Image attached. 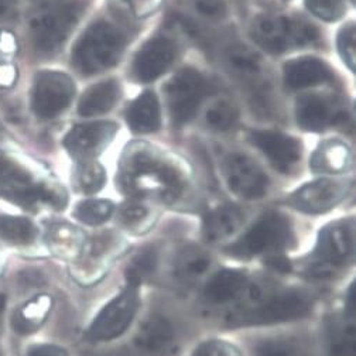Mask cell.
<instances>
[{"instance_id":"obj_16","label":"cell","mask_w":356,"mask_h":356,"mask_svg":"<svg viewBox=\"0 0 356 356\" xmlns=\"http://www.w3.org/2000/svg\"><path fill=\"white\" fill-rule=\"evenodd\" d=\"M174 42L163 35L149 40L133 63V74L140 82H150L163 75L174 63Z\"/></svg>"},{"instance_id":"obj_2","label":"cell","mask_w":356,"mask_h":356,"mask_svg":"<svg viewBox=\"0 0 356 356\" xmlns=\"http://www.w3.org/2000/svg\"><path fill=\"white\" fill-rule=\"evenodd\" d=\"M0 194L29 209L42 205L60 209L67 201L63 190L37 183L23 164L3 152H0Z\"/></svg>"},{"instance_id":"obj_10","label":"cell","mask_w":356,"mask_h":356,"mask_svg":"<svg viewBox=\"0 0 356 356\" xmlns=\"http://www.w3.org/2000/svg\"><path fill=\"white\" fill-rule=\"evenodd\" d=\"M208 92L204 75L194 68H183L167 83L165 94L171 119L175 124L190 122Z\"/></svg>"},{"instance_id":"obj_42","label":"cell","mask_w":356,"mask_h":356,"mask_svg":"<svg viewBox=\"0 0 356 356\" xmlns=\"http://www.w3.org/2000/svg\"><path fill=\"white\" fill-rule=\"evenodd\" d=\"M131 12L138 17H146L157 10L161 0H127Z\"/></svg>"},{"instance_id":"obj_31","label":"cell","mask_w":356,"mask_h":356,"mask_svg":"<svg viewBox=\"0 0 356 356\" xmlns=\"http://www.w3.org/2000/svg\"><path fill=\"white\" fill-rule=\"evenodd\" d=\"M229 68L242 79L259 81L264 75V65L260 57L246 46H232L227 51Z\"/></svg>"},{"instance_id":"obj_1","label":"cell","mask_w":356,"mask_h":356,"mask_svg":"<svg viewBox=\"0 0 356 356\" xmlns=\"http://www.w3.org/2000/svg\"><path fill=\"white\" fill-rule=\"evenodd\" d=\"M355 254V225L352 219L335 220L324 227L304 260L305 273L316 279H331L348 266Z\"/></svg>"},{"instance_id":"obj_15","label":"cell","mask_w":356,"mask_h":356,"mask_svg":"<svg viewBox=\"0 0 356 356\" xmlns=\"http://www.w3.org/2000/svg\"><path fill=\"white\" fill-rule=\"evenodd\" d=\"M124 243L120 236L105 232L86 242L81 252V261L76 263L78 277L97 280L104 276L115 257L123 252Z\"/></svg>"},{"instance_id":"obj_3","label":"cell","mask_w":356,"mask_h":356,"mask_svg":"<svg viewBox=\"0 0 356 356\" xmlns=\"http://www.w3.org/2000/svg\"><path fill=\"white\" fill-rule=\"evenodd\" d=\"M123 49V34L108 22H97L86 29L75 44L72 64L82 75H95L113 67Z\"/></svg>"},{"instance_id":"obj_5","label":"cell","mask_w":356,"mask_h":356,"mask_svg":"<svg viewBox=\"0 0 356 356\" xmlns=\"http://www.w3.org/2000/svg\"><path fill=\"white\" fill-rule=\"evenodd\" d=\"M122 180L127 190L136 193H160L175 195L181 183L178 177L157 154L150 150L136 149L127 153L122 164Z\"/></svg>"},{"instance_id":"obj_27","label":"cell","mask_w":356,"mask_h":356,"mask_svg":"<svg viewBox=\"0 0 356 356\" xmlns=\"http://www.w3.org/2000/svg\"><path fill=\"white\" fill-rule=\"evenodd\" d=\"M53 301L49 296H37L23 304L13 317V325L20 334L35 331L47 320Z\"/></svg>"},{"instance_id":"obj_14","label":"cell","mask_w":356,"mask_h":356,"mask_svg":"<svg viewBox=\"0 0 356 356\" xmlns=\"http://www.w3.org/2000/svg\"><path fill=\"white\" fill-rule=\"evenodd\" d=\"M118 126L112 122L76 124L64 139V146L78 160L88 161L99 156L113 140Z\"/></svg>"},{"instance_id":"obj_35","label":"cell","mask_w":356,"mask_h":356,"mask_svg":"<svg viewBox=\"0 0 356 356\" xmlns=\"http://www.w3.org/2000/svg\"><path fill=\"white\" fill-rule=\"evenodd\" d=\"M238 115V108L232 102L220 99L208 108L205 122L213 130L225 131L236 123Z\"/></svg>"},{"instance_id":"obj_17","label":"cell","mask_w":356,"mask_h":356,"mask_svg":"<svg viewBox=\"0 0 356 356\" xmlns=\"http://www.w3.org/2000/svg\"><path fill=\"white\" fill-rule=\"evenodd\" d=\"M252 142L282 172L291 171L301 159L300 143L283 133L270 130L253 131Z\"/></svg>"},{"instance_id":"obj_26","label":"cell","mask_w":356,"mask_h":356,"mask_svg":"<svg viewBox=\"0 0 356 356\" xmlns=\"http://www.w3.org/2000/svg\"><path fill=\"white\" fill-rule=\"evenodd\" d=\"M352 164L349 147L339 140H330L316 150L311 159V168L314 172L338 174L346 171Z\"/></svg>"},{"instance_id":"obj_32","label":"cell","mask_w":356,"mask_h":356,"mask_svg":"<svg viewBox=\"0 0 356 356\" xmlns=\"http://www.w3.org/2000/svg\"><path fill=\"white\" fill-rule=\"evenodd\" d=\"M115 207L106 200H88L79 202L74 209V216L79 222L89 227H98L105 224L112 216Z\"/></svg>"},{"instance_id":"obj_41","label":"cell","mask_w":356,"mask_h":356,"mask_svg":"<svg viewBox=\"0 0 356 356\" xmlns=\"http://www.w3.org/2000/svg\"><path fill=\"white\" fill-rule=\"evenodd\" d=\"M195 9L207 19L219 20L227 16V5L224 0H193Z\"/></svg>"},{"instance_id":"obj_46","label":"cell","mask_w":356,"mask_h":356,"mask_svg":"<svg viewBox=\"0 0 356 356\" xmlns=\"http://www.w3.org/2000/svg\"><path fill=\"white\" fill-rule=\"evenodd\" d=\"M5 311H6V296L0 293V324H2Z\"/></svg>"},{"instance_id":"obj_29","label":"cell","mask_w":356,"mask_h":356,"mask_svg":"<svg viewBox=\"0 0 356 356\" xmlns=\"http://www.w3.org/2000/svg\"><path fill=\"white\" fill-rule=\"evenodd\" d=\"M38 231L24 216L0 215V239L13 246H30L35 242Z\"/></svg>"},{"instance_id":"obj_36","label":"cell","mask_w":356,"mask_h":356,"mask_svg":"<svg viewBox=\"0 0 356 356\" xmlns=\"http://www.w3.org/2000/svg\"><path fill=\"white\" fill-rule=\"evenodd\" d=\"M157 269V253L153 249H146L136 254L126 269V280L143 284Z\"/></svg>"},{"instance_id":"obj_13","label":"cell","mask_w":356,"mask_h":356,"mask_svg":"<svg viewBox=\"0 0 356 356\" xmlns=\"http://www.w3.org/2000/svg\"><path fill=\"white\" fill-rule=\"evenodd\" d=\"M228 188L243 200H259L266 195L269 178L261 167L249 156L234 153L227 157L224 164Z\"/></svg>"},{"instance_id":"obj_40","label":"cell","mask_w":356,"mask_h":356,"mask_svg":"<svg viewBox=\"0 0 356 356\" xmlns=\"http://www.w3.org/2000/svg\"><path fill=\"white\" fill-rule=\"evenodd\" d=\"M256 356H298V353L282 339H266L257 345Z\"/></svg>"},{"instance_id":"obj_48","label":"cell","mask_w":356,"mask_h":356,"mask_svg":"<svg viewBox=\"0 0 356 356\" xmlns=\"http://www.w3.org/2000/svg\"><path fill=\"white\" fill-rule=\"evenodd\" d=\"M46 2H49V0H46Z\"/></svg>"},{"instance_id":"obj_7","label":"cell","mask_w":356,"mask_h":356,"mask_svg":"<svg viewBox=\"0 0 356 356\" xmlns=\"http://www.w3.org/2000/svg\"><path fill=\"white\" fill-rule=\"evenodd\" d=\"M291 242L293 229L289 219L279 212H267L228 248V253L243 260L260 256L272 257L286 250Z\"/></svg>"},{"instance_id":"obj_21","label":"cell","mask_w":356,"mask_h":356,"mask_svg":"<svg viewBox=\"0 0 356 356\" xmlns=\"http://www.w3.org/2000/svg\"><path fill=\"white\" fill-rule=\"evenodd\" d=\"M332 79L330 67L314 57H302L284 65V81L291 89L316 86Z\"/></svg>"},{"instance_id":"obj_44","label":"cell","mask_w":356,"mask_h":356,"mask_svg":"<svg viewBox=\"0 0 356 356\" xmlns=\"http://www.w3.org/2000/svg\"><path fill=\"white\" fill-rule=\"evenodd\" d=\"M16 79V70L12 65L0 63V86H10Z\"/></svg>"},{"instance_id":"obj_8","label":"cell","mask_w":356,"mask_h":356,"mask_svg":"<svg viewBox=\"0 0 356 356\" xmlns=\"http://www.w3.org/2000/svg\"><path fill=\"white\" fill-rule=\"evenodd\" d=\"M250 33L261 49L273 54L314 44L320 38V31L311 23L277 15L257 17L252 23Z\"/></svg>"},{"instance_id":"obj_43","label":"cell","mask_w":356,"mask_h":356,"mask_svg":"<svg viewBox=\"0 0 356 356\" xmlns=\"http://www.w3.org/2000/svg\"><path fill=\"white\" fill-rule=\"evenodd\" d=\"M27 356H68L67 350L58 345L40 343L29 349Z\"/></svg>"},{"instance_id":"obj_37","label":"cell","mask_w":356,"mask_h":356,"mask_svg":"<svg viewBox=\"0 0 356 356\" xmlns=\"http://www.w3.org/2000/svg\"><path fill=\"white\" fill-rule=\"evenodd\" d=\"M308 10L325 22H335L345 13L343 0H307Z\"/></svg>"},{"instance_id":"obj_23","label":"cell","mask_w":356,"mask_h":356,"mask_svg":"<svg viewBox=\"0 0 356 356\" xmlns=\"http://www.w3.org/2000/svg\"><path fill=\"white\" fill-rule=\"evenodd\" d=\"M46 241L50 250L63 259H78L85 243V235L67 222H54L47 229Z\"/></svg>"},{"instance_id":"obj_30","label":"cell","mask_w":356,"mask_h":356,"mask_svg":"<svg viewBox=\"0 0 356 356\" xmlns=\"http://www.w3.org/2000/svg\"><path fill=\"white\" fill-rule=\"evenodd\" d=\"M330 349L332 356H355V311L343 308L330 334Z\"/></svg>"},{"instance_id":"obj_20","label":"cell","mask_w":356,"mask_h":356,"mask_svg":"<svg viewBox=\"0 0 356 356\" xmlns=\"http://www.w3.org/2000/svg\"><path fill=\"white\" fill-rule=\"evenodd\" d=\"M248 284L249 279L245 272L224 267L207 280L202 296L209 304L225 305L235 301L248 289Z\"/></svg>"},{"instance_id":"obj_22","label":"cell","mask_w":356,"mask_h":356,"mask_svg":"<svg viewBox=\"0 0 356 356\" xmlns=\"http://www.w3.org/2000/svg\"><path fill=\"white\" fill-rule=\"evenodd\" d=\"M243 224V213L234 205H222L207 213L202 234L207 242L218 243L232 238Z\"/></svg>"},{"instance_id":"obj_4","label":"cell","mask_w":356,"mask_h":356,"mask_svg":"<svg viewBox=\"0 0 356 356\" xmlns=\"http://www.w3.org/2000/svg\"><path fill=\"white\" fill-rule=\"evenodd\" d=\"M142 307V284L126 280L89 324L85 338L91 342H112L124 335L138 318Z\"/></svg>"},{"instance_id":"obj_18","label":"cell","mask_w":356,"mask_h":356,"mask_svg":"<svg viewBox=\"0 0 356 356\" xmlns=\"http://www.w3.org/2000/svg\"><path fill=\"white\" fill-rule=\"evenodd\" d=\"M175 345L174 327L160 314L145 318L135 335V346L145 356H168Z\"/></svg>"},{"instance_id":"obj_34","label":"cell","mask_w":356,"mask_h":356,"mask_svg":"<svg viewBox=\"0 0 356 356\" xmlns=\"http://www.w3.org/2000/svg\"><path fill=\"white\" fill-rule=\"evenodd\" d=\"M119 219L127 229L133 232H145L153 224V213L140 202H129L120 208Z\"/></svg>"},{"instance_id":"obj_39","label":"cell","mask_w":356,"mask_h":356,"mask_svg":"<svg viewBox=\"0 0 356 356\" xmlns=\"http://www.w3.org/2000/svg\"><path fill=\"white\" fill-rule=\"evenodd\" d=\"M338 50L346 65L355 71V26L349 23L338 35Z\"/></svg>"},{"instance_id":"obj_24","label":"cell","mask_w":356,"mask_h":356,"mask_svg":"<svg viewBox=\"0 0 356 356\" xmlns=\"http://www.w3.org/2000/svg\"><path fill=\"white\" fill-rule=\"evenodd\" d=\"M130 129L136 133H152L161 124L160 104L154 92L146 91L130 105L126 113Z\"/></svg>"},{"instance_id":"obj_11","label":"cell","mask_w":356,"mask_h":356,"mask_svg":"<svg viewBox=\"0 0 356 356\" xmlns=\"http://www.w3.org/2000/svg\"><path fill=\"white\" fill-rule=\"evenodd\" d=\"M75 85L58 71H42L35 75L31 89V108L41 119H54L72 102Z\"/></svg>"},{"instance_id":"obj_49","label":"cell","mask_w":356,"mask_h":356,"mask_svg":"<svg viewBox=\"0 0 356 356\" xmlns=\"http://www.w3.org/2000/svg\"><path fill=\"white\" fill-rule=\"evenodd\" d=\"M0 356H2V355H0Z\"/></svg>"},{"instance_id":"obj_28","label":"cell","mask_w":356,"mask_h":356,"mask_svg":"<svg viewBox=\"0 0 356 356\" xmlns=\"http://www.w3.org/2000/svg\"><path fill=\"white\" fill-rule=\"evenodd\" d=\"M212 267L211 256L195 248L183 250L175 261V272L178 279L186 283H197L204 279Z\"/></svg>"},{"instance_id":"obj_45","label":"cell","mask_w":356,"mask_h":356,"mask_svg":"<svg viewBox=\"0 0 356 356\" xmlns=\"http://www.w3.org/2000/svg\"><path fill=\"white\" fill-rule=\"evenodd\" d=\"M17 0H0V20L10 19L16 15Z\"/></svg>"},{"instance_id":"obj_9","label":"cell","mask_w":356,"mask_h":356,"mask_svg":"<svg viewBox=\"0 0 356 356\" xmlns=\"http://www.w3.org/2000/svg\"><path fill=\"white\" fill-rule=\"evenodd\" d=\"M82 12V3L70 2L37 13L29 24L33 47L42 54L58 51L79 22Z\"/></svg>"},{"instance_id":"obj_25","label":"cell","mask_w":356,"mask_h":356,"mask_svg":"<svg viewBox=\"0 0 356 356\" xmlns=\"http://www.w3.org/2000/svg\"><path fill=\"white\" fill-rule=\"evenodd\" d=\"M120 88L115 79L104 81L92 85L82 95L78 112L81 116H95L111 111L119 99Z\"/></svg>"},{"instance_id":"obj_19","label":"cell","mask_w":356,"mask_h":356,"mask_svg":"<svg viewBox=\"0 0 356 356\" xmlns=\"http://www.w3.org/2000/svg\"><path fill=\"white\" fill-rule=\"evenodd\" d=\"M342 109L330 98L316 94L302 95L297 101L296 118L304 130L320 131L343 119Z\"/></svg>"},{"instance_id":"obj_47","label":"cell","mask_w":356,"mask_h":356,"mask_svg":"<svg viewBox=\"0 0 356 356\" xmlns=\"http://www.w3.org/2000/svg\"><path fill=\"white\" fill-rule=\"evenodd\" d=\"M0 136H2V126H0Z\"/></svg>"},{"instance_id":"obj_38","label":"cell","mask_w":356,"mask_h":356,"mask_svg":"<svg viewBox=\"0 0 356 356\" xmlns=\"http://www.w3.org/2000/svg\"><path fill=\"white\" fill-rule=\"evenodd\" d=\"M190 356H242V353L235 343L213 338L201 342Z\"/></svg>"},{"instance_id":"obj_6","label":"cell","mask_w":356,"mask_h":356,"mask_svg":"<svg viewBox=\"0 0 356 356\" xmlns=\"http://www.w3.org/2000/svg\"><path fill=\"white\" fill-rule=\"evenodd\" d=\"M238 318L239 327H267L289 324L308 317L313 311V300L300 290H280L264 298L252 301Z\"/></svg>"},{"instance_id":"obj_33","label":"cell","mask_w":356,"mask_h":356,"mask_svg":"<svg viewBox=\"0 0 356 356\" xmlns=\"http://www.w3.org/2000/svg\"><path fill=\"white\" fill-rule=\"evenodd\" d=\"M75 183L81 193L95 194L106 183V174L101 164L95 161H83L75 174Z\"/></svg>"},{"instance_id":"obj_12","label":"cell","mask_w":356,"mask_h":356,"mask_svg":"<svg viewBox=\"0 0 356 356\" xmlns=\"http://www.w3.org/2000/svg\"><path fill=\"white\" fill-rule=\"evenodd\" d=\"M349 180H332L324 178L308 183L289 197L287 202L291 208L307 215H320L335 208L350 190Z\"/></svg>"}]
</instances>
